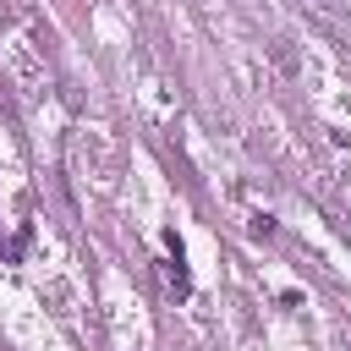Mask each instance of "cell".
<instances>
[{"mask_svg":"<svg viewBox=\"0 0 351 351\" xmlns=\"http://www.w3.org/2000/svg\"><path fill=\"white\" fill-rule=\"evenodd\" d=\"M5 71H11V82H16L22 93H38V88L49 82L44 55L33 49V38H11V44H5Z\"/></svg>","mask_w":351,"mask_h":351,"instance_id":"cell-1","label":"cell"},{"mask_svg":"<svg viewBox=\"0 0 351 351\" xmlns=\"http://www.w3.org/2000/svg\"><path fill=\"white\" fill-rule=\"evenodd\" d=\"M165 247H170V252H165V263H159V274H165V291H170V296L181 302V296L192 291V274H186V258H181V241H176V236H165Z\"/></svg>","mask_w":351,"mask_h":351,"instance_id":"cell-2","label":"cell"}]
</instances>
